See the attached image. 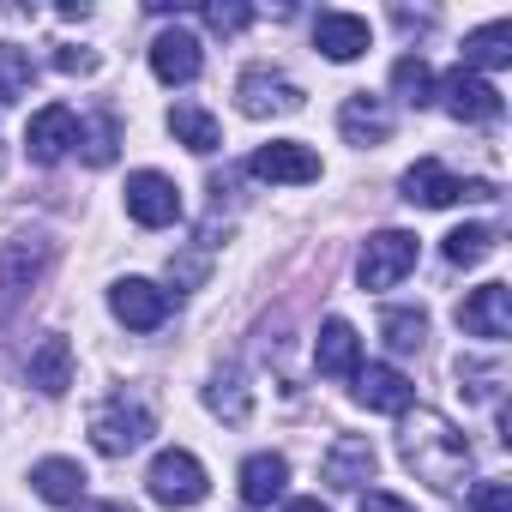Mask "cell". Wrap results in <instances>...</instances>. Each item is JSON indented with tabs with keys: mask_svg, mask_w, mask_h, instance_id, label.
I'll return each mask as SVG.
<instances>
[{
	"mask_svg": "<svg viewBox=\"0 0 512 512\" xmlns=\"http://www.w3.org/2000/svg\"><path fill=\"white\" fill-rule=\"evenodd\" d=\"M404 199L410 205H458V199H494V187L488 181H458V175H446L434 157H422L416 169H404Z\"/></svg>",
	"mask_w": 512,
	"mask_h": 512,
	"instance_id": "cell-6",
	"label": "cell"
},
{
	"mask_svg": "<svg viewBox=\"0 0 512 512\" xmlns=\"http://www.w3.org/2000/svg\"><path fill=\"white\" fill-rule=\"evenodd\" d=\"M169 133H175L187 151H199V157L217 151V121H211L199 103H175V109H169Z\"/></svg>",
	"mask_w": 512,
	"mask_h": 512,
	"instance_id": "cell-27",
	"label": "cell"
},
{
	"mask_svg": "<svg viewBox=\"0 0 512 512\" xmlns=\"http://www.w3.org/2000/svg\"><path fill=\"white\" fill-rule=\"evenodd\" d=\"M356 398H362L368 410L404 416V410H410V398H416V386H410L398 368H386V362H368V368H356Z\"/></svg>",
	"mask_w": 512,
	"mask_h": 512,
	"instance_id": "cell-18",
	"label": "cell"
},
{
	"mask_svg": "<svg viewBox=\"0 0 512 512\" xmlns=\"http://www.w3.org/2000/svg\"><path fill=\"white\" fill-rule=\"evenodd\" d=\"M25 374H31V386H37L43 398H61V392L73 386V344L49 332V338L31 350V368H25Z\"/></svg>",
	"mask_w": 512,
	"mask_h": 512,
	"instance_id": "cell-20",
	"label": "cell"
},
{
	"mask_svg": "<svg viewBox=\"0 0 512 512\" xmlns=\"http://www.w3.org/2000/svg\"><path fill=\"white\" fill-rule=\"evenodd\" d=\"M470 512H512V482H476Z\"/></svg>",
	"mask_w": 512,
	"mask_h": 512,
	"instance_id": "cell-32",
	"label": "cell"
},
{
	"mask_svg": "<svg viewBox=\"0 0 512 512\" xmlns=\"http://www.w3.org/2000/svg\"><path fill=\"white\" fill-rule=\"evenodd\" d=\"M127 217L145 223V229H169V223L181 217V193H175V181L157 175V169L127 175Z\"/></svg>",
	"mask_w": 512,
	"mask_h": 512,
	"instance_id": "cell-7",
	"label": "cell"
},
{
	"mask_svg": "<svg viewBox=\"0 0 512 512\" xmlns=\"http://www.w3.org/2000/svg\"><path fill=\"white\" fill-rule=\"evenodd\" d=\"M79 145H85V163L91 169H109L115 163V115H91L79 127Z\"/></svg>",
	"mask_w": 512,
	"mask_h": 512,
	"instance_id": "cell-30",
	"label": "cell"
},
{
	"mask_svg": "<svg viewBox=\"0 0 512 512\" xmlns=\"http://www.w3.org/2000/svg\"><path fill=\"white\" fill-rule=\"evenodd\" d=\"M314 368H320L326 380H356V368H362V338H356L350 320H326V326H320Z\"/></svg>",
	"mask_w": 512,
	"mask_h": 512,
	"instance_id": "cell-16",
	"label": "cell"
},
{
	"mask_svg": "<svg viewBox=\"0 0 512 512\" xmlns=\"http://www.w3.org/2000/svg\"><path fill=\"white\" fill-rule=\"evenodd\" d=\"M440 97H446V115H452V121H470V127H488V121H500V91H494L488 79L464 73V67H452V73H446Z\"/></svg>",
	"mask_w": 512,
	"mask_h": 512,
	"instance_id": "cell-12",
	"label": "cell"
},
{
	"mask_svg": "<svg viewBox=\"0 0 512 512\" xmlns=\"http://www.w3.org/2000/svg\"><path fill=\"white\" fill-rule=\"evenodd\" d=\"M284 482H290V464H284L278 452H253V458L241 464V500H247V506L284 500Z\"/></svg>",
	"mask_w": 512,
	"mask_h": 512,
	"instance_id": "cell-22",
	"label": "cell"
},
{
	"mask_svg": "<svg viewBox=\"0 0 512 512\" xmlns=\"http://www.w3.org/2000/svg\"><path fill=\"white\" fill-rule=\"evenodd\" d=\"M458 326L464 338H482V344H500L512 332V290L506 284H482L458 302Z\"/></svg>",
	"mask_w": 512,
	"mask_h": 512,
	"instance_id": "cell-8",
	"label": "cell"
},
{
	"mask_svg": "<svg viewBox=\"0 0 512 512\" xmlns=\"http://www.w3.org/2000/svg\"><path fill=\"white\" fill-rule=\"evenodd\" d=\"M199 19H205L211 31H223V37H229V31H241V25L253 19V7H241V0H205Z\"/></svg>",
	"mask_w": 512,
	"mask_h": 512,
	"instance_id": "cell-31",
	"label": "cell"
},
{
	"mask_svg": "<svg viewBox=\"0 0 512 512\" xmlns=\"http://www.w3.org/2000/svg\"><path fill=\"white\" fill-rule=\"evenodd\" d=\"M55 67H61V73H97V55H85V49H55Z\"/></svg>",
	"mask_w": 512,
	"mask_h": 512,
	"instance_id": "cell-33",
	"label": "cell"
},
{
	"mask_svg": "<svg viewBox=\"0 0 512 512\" xmlns=\"http://www.w3.org/2000/svg\"><path fill=\"white\" fill-rule=\"evenodd\" d=\"M380 338H386L392 356H416L428 344V314L422 308H386L380 314Z\"/></svg>",
	"mask_w": 512,
	"mask_h": 512,
	"instance_id": "cell-24",
	"label": "cell"
},
{
	"mask_svg": "<svg viewBox=\"0 0 512 512\" xmlns=\"http://www.w3.org/2000/svg\"><path fill=\"white\" fill-rule=\"evenodd\" d=\"M85 464H73V458H43L37 470H31V488L49 500V506H79L85 500Z\"/></svg>",
	"mask_w": 512,
	"mask_h": 512,
	"instance_id": "cell-21",
	"label": "cell"
},
{
	"mask_svg": "<svg viewBox=\"0 0 512 512\" xmlns=\"http://www.w3.org/2000/svg\"><path fill=\"white\" fill-rule=\"evenodd\" d=\"M506 61H512V19H494V25L464 37V73L482 79L488 67H506Z\"/></svg>",
	"mask_w": 512,
	"mask_h": 512,
	"instance_id": "cell-23",
	"label": "cell"
},
{
	"mask_svg": "<svg viewBox=\"0 0 512 512\" xmlns=\"http://www.w3.org/2000/svg\"><path fill=\"white\" fill-rule=\"evenodd\" d=\"M398 452L404 464L428 482V488H458L464 470H470V440L440 416V410H404V428H398Z\"/></svg>",
	"mask_w": 512,
	"mask_h": 512,
	"instance_id": "cell-1",
	"label": "cell"
},
{
	"mask_svg": "<svg viewBox=\"0 0 512 512\" xmlns=\"http://www.w3.org/2000/svg\"><path fill=\"white\" fill-rule=\"evenodd\" d=\"M284 512H326V506H320V500H290Z\"/></svg>",
	"mask_w": 512,
	"mask_h": 512,
	"instance_id": "cell-35",
	"label": "cell"
},
{
	"mask_svg": "<svg viewBox=\"0 0 512 512\" xmlns=\"http://www.w3.org/2000/svg\"><path fill=\"white\" fill-rule=\"evenodd\" d=\"M260 181H284V187H302V181H320V157L302 145V139H272V145H260L253 151V163H247Z\"/></svg>",
	"mask_w": 512,
	"mask_h": 512,
	"instance_id": "cell-13",
	"label": "cell"
},
{
	"mask_svg": "<svg viewBox=\"0 0 512 512\" xmlns=\"http://www.w3.org/2000/svg\"><path fill=\"white\" fill-rule=\"evenodd\" d=\"M85 512H127V506H115V500H109V506H85Z\"/></svg>",
	"mask_w": 512,
	"mask_h": 512,
	"instance_id": "cell-36",
	"label": "cell"
},
{
	"mask_svg": "<svg viewBox=\"0 0 512 512\" xmlns=\"http://www.w3.org/2000/svg\"><path fill=\"white\" fill-rule=\"evenodd\" d=\"M43 266H49V241L43 235H25V241L0 247V320L31 296V284L43 278Z\"/></svg>",
	"mask_w": 512,
	"mask_h": 512,
	"instance_id": "cell-5",
	"label": "cell"
},
{
	"mask_svg": "<svg viewBox=\"0 0 512 512\" xmlns=\"http://www.w3.org/2000/svg\"><path fill=\"white\" fill-rule=\"evenodd\" d=\"M205 404H211V416H223V422H247L253 398H247L241 368H217V374H211V386H205Z\"/></svg>",
	"mask_w": 512,
	"mask_h": 512,
	"instance_id": "cell-25",
	"label": "cell"
},
{
	"mask_svg": "<svg viewBox=\"0 0 512 512\" xmlns=\"http://www.w3.org/2000/svg\"><path fill=\"white\" fill-rule=\"evenodd\" d=\"M235 97H241V115H253V121H266V115H296V109H302V85H290L284 73H266V67L241 73Z\"/></svg>",
	"mask_w": 512,
	"mask_h": 512,
	"instance_id": "cell-11",
	"label": "cell"
},
{
	"mask_svg": "<svg viewBox=\"0 0 512 512\" xmlns=\"http://www.w3.org/2000/svg\"><path fill=\"white\" fill-rule=\"evenodd\" d=\"M392 91H398V103H410V109H428L434 103V67L422 61V55H404L398 67H392Z\"/></svg>",
	"mask_w": 512,
	"mask_h": 512,
	"instance_id": "cell-26",
	"label": "cell"
},
{
	"mask_svg": "<svg viewBox=\"0 0 512 512\" xmlns=\"http://www.w3.org/2000/svg\"><path fill=\"white\" fill-rule=\"evenodd\" d=\"M109 308H115V320L127 332H157L169 320V290H157L151 278H121L109 290Z\"/></svg>",
	"mask_w": 512,
	"mask_h": 512,
	"instance_id": "cell-10",
	"label": "cell"
},
{
	"mask_svg": "<svg viewBox=\"0 0 512 512\" xmlns=\"http://www.w3.org/2000/svg\"><path fill=\"white\" fill-rule=\"evenodd\" d=\"M374 464H380L374 440H362V434H338L332 452L320 458V476H326L332 488H362V482L374 476Z\"/></svg>",
	"mask_w": 512,
	"mask_h": 512,
	"instance_id": "cell-14",
	"label": "cell"
},
{
	"mask_svg": "<svg viewBox=\"0 0 512 512\" xmlns=\"http://www.w3.org/2000/svg\"><path fill=\"white\" fill-rule=\"evenodd\" d=\"M31 79H37L31 55H25L19 43H0V103H19V97L31 91Z\"/></svg>",
	"mask_w": 512,
	"mask_h": 512,
	"instance_id": "cell-29",
	"label": "cell"
},
{
	"mask_svg": "<svg viewBox=\"0 0 512 512\" xmlns=\"http://www.w3.org/2000/svg\"><path fill=\"white\" fill-rule=\"evenodd\" d=\"M314 43H320L326 61H356V55H368L374 31H368V19H356V13H320V19H314Z\"/></svg>",
	"mask_w": 512,
	"mask_h": 512,
	"instance_id": "cell-17",
	"label": "cell"
},
{
	"mask_svg": "<svg viewBox=\"0 0 512 512\" xmlns=\"http://www.w3.org/2000/svg\"><path fill=\"white\" fill-rule=\"evenodd\" d=\"M145 488H151V500H157V506H199V500L211 494L205 464H199L193 452H181V446H169V452H157V458H151Z\"/></svg>",
	"mask_w": 512,
	"mask_h": 512,
	"instance_id": "cell-3",
	"label": "cell"
},
{
	"mask_svg": "<svg viewBox=\"0 0 512 512\" xmlns=\"http://www.w3.org/2000/svg\"><path fill=\"white\" fill-rule=\"evenodd\" d=\"M67 145H79V115H73L67 103L37 109V115H31V127H25V157L49 169V163H61V157H67Z\"/></svg>",
	"mask_w": 512,
	"mask_h": 512,
	"instance_id": "cell-9",
	"label": "cell"
},
{
	"mask_svg": "<svg viewBox=\"0 0 512 512\" xmlns=\"http://www.w3.org/2000/svg\"><path fill=\"white\" fill-rule=\"evenodd\" d=\"M410 272H416V235H404V229H380V235H368L362 260H356L362 290H392V284H404Z\"/></svg>",
	"mask_w": 512,
	"mask_h": 512,
	"instance_id": "cell-4",
	"label": "cell"
},
{
	"mask_svg": "<svg viewBox=\"0 0 512 512\" xmlns=\"http://www.w3.org/2000/svg\"><path fill=\"white\" fill-rule=\"evenodd\" d=\"M362 512H416V506L398 500V494H380V488H374V494H362Z\"/></svg>",
	"mask_w": 512,
	"mask_h": 512,
	"instance_id": "cell-34",
	"label": "cell"
},
{
	"mask_svg": "<svg viewBox=\"0 0 512 512\" xmlns=\"http://www.w3.org/2000/svg\"><path fill=\"white\" fill-rule=\"evenodd\" d=\"M157 434V422H151V410L139 404V398H109L97 416H91V446L103 452V458H127L133 446H145Z\"/></svg>",
	"mask_w": 512,
	"mask_h": 512,
	"instance_id": "cell-2",
	"label": "cell"
},
{
	"mask_svg": "<svg viewBox=\"0 0 512 512\" xmlns=\"http://www.w3.org/2000/svg\"><path fill=\"white\" fill-rule=\"evenodd\" d=\"M338 127H344V139H350V145H386V139H392V109H386L380 97L356 91V97L344 103Z\"/></svg>",
	"mask_w": 512,
	"mask_h": 512,
	"instance_id": "cell-19",
	"label": "cell"
},
{
	"mask_svg": "<svg viewBox=\"0 0 512 512\" xmlns=\"http://www.w3.org/2000/svg\"><path fill=\"white\" fill-rule=\"evenodd\" d=\"M199 67H205V55H199V37H193V31H163V37L151 43V73H157L163 85H193Z\"/></svg>",
	"mask_w": 512,
	"mask_h": 512,
	"instance_id": "cell-15",
	"label": "cell"
},
{
	"mask_svg": "<svg viewBox=\"0 0 512 512\" xmlns=\"http://www.w3.org/2000/svg\"><path fill=\"white\" fill-rule=\"evenodd\" d=\"M488 253H494V229L488 223H464V229L446 235V260L452 266H482Z\"/></svg>",
	"mask_w": 512,
	"mask_h": 512,
	"instance_id": "cell-28",
	"label": "cell"
}]
</instances>
